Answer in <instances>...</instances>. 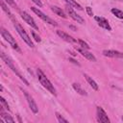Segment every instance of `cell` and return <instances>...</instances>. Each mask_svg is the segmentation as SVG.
I'll use <instances>...</instances> for the list:
<instances>
[{
  "label": "cell",
  "mask_w": 123,
  "mask_h": 123,
  "mask_svg": "<svg viewBox=\"0 0 123 123\" xmlns=\"http://www.w3.org/2000/svg\"><path fill=\"white\" fill-rule=\"evenodd\" d=\"M56 117H57V119H58V121L59 122H61V123H68V120L67 119H65V118H63L59 112H56Z\"/></svg>",
  "instance_id": "21"
},
{
  "label": "cell",
  "mask_w": 123,
  "mask_h": 123,
  "mask_svg": "<svg viewBox=\"0 0 123 123\" xmlns=\"http://www.w3.org/2000/svg\"><path fill=\"white\" fill-rule=\"evenodd\" d=\"M31 10L39 17V18H41L43 21H45L46 23H48V24H50V25H52V26H57V23L53 20V19H51L50 17H48L44 12H42L39 9H37V8H35V7H31Z\"/></svg>",
  "instance_id": "5"
},
{
  "label": "cell",
  "mask_w": 123,
  "mask_h": 123,
  "mask_svg": "<svg viewBox=\"0 0 123 123\" xmlns=\"http://www.w3.org/2000/svg\"><path fill=\"white\" fill-rule=\"evenodd\" d=\"M4 1H6L9 5H11V6H13V7H15L16 6V4L14 3V1L13 0H4Z\"/></svg>",
  "instance_id": "27"
},
{
  "label": "cell",
  "mask_w": 123,
  "mask_h": 123,
  "mask_svg": "<svg viewBox=\"0 0 123 123\" xmlns=\"http://www.w3.org/2000/svg\"><path fill=\"white\" fill-rule=\"evenodd\" d=\"M78 42H79V44L82 46V48H84V49H86V50H88L89 48H90V46L86 43V42H85L84 40H82V39H79L78 40Z\"/></svg>",
  "instance_id": "22"
},
{
  "label": "cell",
  "mask_w": 123,
  "mask_h": 123,
  "mask_svg": "<svg viewBox=\"0 0 123 123\" xmlns=\"http://www.w3.org/2000/svg\"><path fill=\"white\" fill-rule=\"evenodd\" d=\"M1 35H2V37H3V38L6 40V41H8L10 44H11V46L14 49V50H16V51H18V52H20V48L18 47V45H17V43H16V41H15V39L13 38V37L7 31V30H5L4 28H1Z\"/></svg>",
  "instance_id": "4"
},
{
  "label": "cell",
  "mask_w": 123,
  "mask_h": 123,
  "mask_svg": "<svg viewBox=\"0 0 123 123\" xmlns=\"http://www.w3.org/2000/svg\"><path fill=\"white\" fill-rule=\"evenodd\" d=\"M121 119H122V121H123V116H122V118H121Z\"/></svg>",
  "instance_id": "30"
},
{
  "label": "cell",
  "mask_w": 123,
  "mask_h": 123,
  "mask_svg": "<svg viewBox=\"0 0 123 123\" xmlns=\"http://www.w3.org/2000/svg\"><path fill=\"white\" fill-rule=\"evenodd\" d=\"M1 116H2V118H3L6 122H8V123H13V122H14V119H13L10 114H8V113H5V112H2V111H1Z\"/></svg>",
  "instance_id": "18"
},
{
  "label": "cell",
  "mask_w": 123,
  "mask_h": 123,
  "mask_svg": "<svg viewBox=\"0 0 123 123\" xmlns=\"http://www.w3.org/2000/svg\"><path fill=\"white\" fill-rule=\"evenodd\" d=\"M1 7H2V10L10 16V18H12V12H11V11L9 10V8L6 6V4L4 3V1H1Z\"/></svg>",
  "instance_id": "19"
},
{
  "label": "cell",
  "mask_w": 123,
  "mask_h": 123,
  "mask_svg": "<svg viewBox=\"0 0 123 123\" xmlns=\"http://www.w3.org/2000/svg\"><path fill=\"white\" fill-rule=\"evenodd\" d=\"M77 51L78 52H80L86 59H87L88 61H91V62H96V58H95V56L92 54V53H90V52H88L86 49H84V48H78L77 49Z\"/></svg>",
  "instance_id": "12"
},
{
  "label": "cell",
  "mask_w": 123,
  "mask_h": 123,
  "mask_svg": "<svg viewBox=\"0 0 123 123\" xmlns=\"http://www.w3.org/2000/svg\"><path fill=\"white\" fill-rule=\"evenodd\" d=\"M111 12L118 18L123 19V11H120L118 9H111Z\"/></svg>",
  "instance_id": "20"
},
{
  "label": "cell",
  "mask_w": 123,
  "mask_h": 123,
  "mask_svg": "<svg viewBox=\"0 0 123 123\" xmlns=\"http://www.w3.org/2000/svg\"><path fill=\"white\" fill-rule=\"evenodd\" d=\"M37 78H38V81L40 82V84L42 85L43 87H45L49 92H51L54 96L57 95V92H56V88L54 87V86L52 85V83L48 80V78L44 75V73L39 69L37 68Z\"/></svg>",
  "instance_id": "1"
},
{
  "label": "cell",
  "mask_w": 123,
  "mask_h": 123,
  "mask_svg": "<svg viewBox=\"0 0 123 123\" xmlns=\"http://www.w3.org/2000/svg\"><path fill=\"white\" fill-rule=\"evenodd\" d=\"M23 92H24L25 98H26V100H27V103H28V105H29V107H30L31 111H32L34 113H37V112L38 111V108H37V104H36V102H35L34 98H33V97H32V96L27 92V91L23 90Z\"/></svg>",
  "instance_id": "8"
},
{
  "label": "cell",
  "mask_w": 123,
  "mask_h": 123,
  "mask_svg": "<svg viewBox=\"0 0 123 123\" xmlns=\"http://www.w3.org/2000/svg\"><path fill=\"white\" fill-rule=\"evenodd\" d=\"M84 76H85V78L86 79L87 83L90 85V86H91V87H92L94 90H98V88H99V87H98V85L96 84V82H95V81H94V80H93L91 77H89L87 74H84Z\"/></svg>",
  "instance_id": "15"
},
{
  "label": "cell",
  "mask_w": 123,
  "mask_h": 123,
  "mask_svg": "<svg viewBox=\"0 0 123 123\" xmlns=\"http://www.w3.org/2000/svg\"><path fill=\"white\" fill-rule=\"evenodd\" d=\"M32 1H33L36 5H37L39 8H40V7H42V3H41V1H40V0H32Z\"/></svg>",
  "instance_id": "26"
},
{
  "label": "cell",
  "mask_w": 123,
  "mask_h": 123,
  "mask_svg": "<svg viewBox=\"0 0 123 123\" xmlns=\"http://www.w3.org/2000/svg\"><path fill=\"white\" fill-rule=\"evenodd\" d=\"M103 55L105 57H110V58H119L123 59V53L116 51V50H104Z\"/></svg>",
  "instance_id": "10"
},
{
  "label": "cell",
  "mask_w": 123,
  "mask_h": 123,
  "mask_svg": "<svg viewBox=\"0 0 123 123\" xmlns=\"http://www.w3.org/2000/svg\"><path fill=\"white\" fill-rule=\"evenodd\" d=\"M0 102H1V104H2V106H4L5 107V109L6 110H8V111H10V106H9V104H8V102L3 98V97H1L0 98Z\"/></svg>",
  "instance_id": "23"
},
{
  "label": "cell",
  "mask_w": 123,
  "mask_h": 123,
  "mask_svg": "<svg viewBox=\"0 0 123 123\" xmlns=\"http://www.w3.org/2000/svg\"><path fill=\"white\" fill-rule=\"evenodd\" d=\"M68 5H70L71 7H74V8H77L78 10H80V11H82L83 10V8H82V6L79 4V3H77L75 0H64Z\"/></svg>",
  "instance_id": "17"
},
{
  "label": "cell",
  "mask_w": 123,
  "mask_h": 123,
  "mask_svg": "<svg viewBox=\"0 0 123 123\" xmlns=\"http://www.w3.org/2000/svg\"><path fill=\"white\" fill-rule=\"evenodd\" d=\"M94 18H95V20L98 22V25H99L100 27H102V28H104V29H106V30H108V31H111V27L110 26V24H109V22H108V20H107L106 18H104V17H99V16H95Z\"/></svg>",
  "instance_id": "11"
},
{
  "label": "cell",
  "mask_w": 123,
  "mask_h": 123,
  "mask_svg": "<svg viewBox=\"0 0 123 123\" xmlns=\"http://www.w3.org/2000/svg\"><path fill=\"white\" fill-rule=\"evenodd\" d=\"M86 12H87V14L89 16H92L93 15V12H92V10H91L90 7H86Z\"/></svg>",
  "instance_id": "25"
},
{
  "label": "cell",
  "mask_w": 123,
  "mask_h": 123,
  "mask_svg": "<svg viewBox=\"0 0 123 123\" xmlns=\"http://www.w3.org/2000/svg\"><path fill=\"white\" fill-rule=\"evenodd\" d=\"M69 62H73L74 64H77V65H80V63L77 62V61H75L74 59H72V58H69Z\"/></svg>",
  "instance_id": "28"
},
{
  "label": "cell",
  "mask_w": 123,
  "mask_h": 123,
  "mask_svg": "<svg viewBox=\"0 0 123 123\" xmlns=\"http://www.w3.org/2000/svg\"><path fill=\"white\" fill-rule=\"evenodd\" d=\"M57 35H58L61 38H62L63 40H65V41H67V42H77V40H76L75 38H73L71 36H69L68 34H66V33H64V32H62V31H61V30H58V31H57Z\"/></svg>",
  "instance_id": "13"
},
{
  "label": "cell",
  "mask_w": 123,
  "mask_h": 123,
  "mask_svg": "<svg viewBox=\"0 0 123 123\" xmlns=\"http://www.w3.org/2000/svg\"><path fill=\"white\" fill-rule=\"evenodd\" d=\"M97 120L102 123H110V118L101 107H97Z\"/></svg>",
  "instance_id": "9"
},
{
  "label": "cell",
  "mask_w": 123,
  "mask_h": 123,
  "mask_svg": "<svg viewBox=\"0 0 123 123\" xmlns=\"http://www.w3.org/2000/svg\"><path fill=\"white\" fill-rule=\"evenodd\" d=\"M51 10H52V12H53L54 13H56L57 15L62 17V18H66V17H67V15L65 14V12H64L61 8H59V7H57V6H51Z\"/></svg>",
  "instance_id": "14"
},
{
  "label": "cell",
  "mask_w": 123,
  "mask_h": 123,
  "mask_svg": "<svg viewBox=\"0 0 123 123\" xmlns=\"http://www.w3.org/2000/svg\"><path fill=\"white\" fill-rule=\"evenodd\" d=\"M1 58H2V60L5 62V63H6V64H7V65H8V66L12 70V72H13V73H15V74L19 77V79H20L21 81H23L27 86H29V82H28V81H27V80H26V79H25V78H24V77L19 73V71H18V70H17V68L14 66L13 62L11 60V58H10L9 56H7V55H6L5 53H3V52H1Z\"/></svg>",
  "instance_id": "2"
},
{
  "label": "cell",
  "mask_w": 123,
  "mask_h": 123,
  "mask_svg": "<svg viewBox=\"0 0 123 123\" xmlns=\"http://www.w3.org/2000/svg\"><path fill=\"white\" fill-rule=\"evenodd\" d=\"M32 36H33V37H34V39L37 41V42H40V37H39V36H37L35 32H32Z\"/></svg>",
  "instance_id": "24"
},
{
  "label": "cell",
  "mask_w": 123,
  "mask_h": 123,
  "mask_svg": "<svg viewBox=\"0 0 123 123\" xmlns=\"http://www.w3.org/2000/svg\"><path fill=\"white\" fill-rule=\"evenodd\" d=\"M72 86H73V88L79 93V94H81V95H86L87 93L86 92V90L81 86V85H79V84H77V83H73L72 84Z\"/></svg>",
  "instance_id": "16"
},
{
  "label": "cell",
  "mask_w": 123,
  "mask_h": 123,
  "mask_svg": "<svg viewBox=\"0 0 123 123\" xmlns=\"http://www.w3.org/2000/svg\"><path fill=\"white\" fill-rule=\"evenodd\" d=\"M65 10H66L68 15H69L72 19H74L75 21H77L78 23H81V24H84V23H85V19H84L82 16H80L79 14H77L70 5H67V6L65 7Z\"/></svg>",
  "instance_id": "6"
},
{
  "label": "cell",
  "mask_w": 123,
  "mask_h": 123,
  "mask_svg": "<svg viewBox=\"0 0 123 123\" xmlns=\"http://www.w3.org/2000/svg\"><path fill=\"white\" fill-rule=\"evenodd\" d=\"M14 27H15V30L17 31V33L19 34V36L23 38V40H24L30 47H34L35 45H34L33 41L31 40L30 37L27 35V33H26V31L23 29V27H22L19 23H17V22H14Z\"/></svg>",
  "instance_id": "3"
},
{
  "label": "cell",
  "mask_w": 123,
  "mask_h": 123,
  "mask_svg": "<svg viewBox=\"0 0 123 123\" xmlns=\"http://www.w3.org/2000/svg\"><path fill=\"white\" fill-rule=\"evenodd\" d=\"M20 16L22 17V19H23L28 25H30L31 27H33V28L36 29V30H38V26L37 25L36 21L34 20V18H33L29 13H27L26 12H20Z\"/></svg>",
  "instance_id": "7"
},
{
  "label": "cell",
  "mask_w": 123,
  "mask_h": 123,
  "mask_svg": "<svg viewBox=\"0 0 123 123\" xmlns=\"http://www.w3.org/2000/svg\"><path fill=\"white\" fill-rule=\"evenodd\" d=\"M69 28H71V29H73V30H76V28L73 27V26H69Z\"/></svg>",
  "instance_id": "29"
}]
</instances>
